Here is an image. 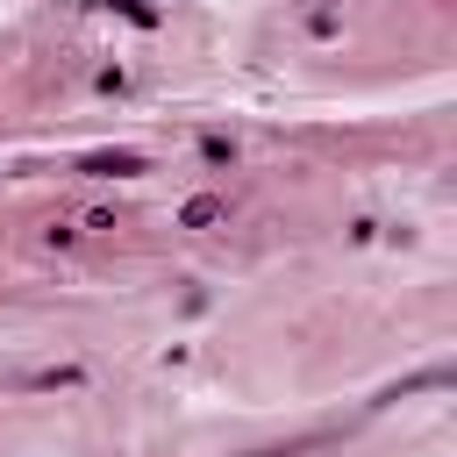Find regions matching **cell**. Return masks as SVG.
<instances>
[{
    "instance_id": "1",
    "label": "cell",
    "mask_w": 457,
    "mask_h": 457,
    "mask_svg": "<svg viewBox=\"0 0 457 457\" xmlns=\"http://www.w3.org/2000/svg\"><path fill=\"white\" fill-rule=\"evenodd\" d=\"M79 171H93V179H129V171H143V157H136V150H93Z\"/></svg>"
},
{
    "instance_id": "2",
    "label": "cell",
    "mask_w": 457,
    "mask_h": 457,
    "mask_svg": "<svg viewBox=\"0 0 457 457\" xmlns=\"http://www.w3.org/2000/svg\"><path fill=\"white\" fill-rule=\"evenodd\" d=\"M214 214H221V200H207V193H200V200H186V228H207Z\"/></svg>"
},
{
    "instance_id": "3",
    "label": "cell",
    "mask_w": 457,
    "mask_h": 457,
    "mask_svg": "<svg viewBox=\"0 0 457 457\" xmlns=\"http://www.w3.org/2000/svg\"><path fill=\"white\" fill-rule=\"evenodd\" d=\"M114 7H121V14H129V21H157V14H150V7H143V0H114Z\"/></svg>"
}]
</instances>
